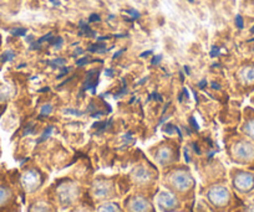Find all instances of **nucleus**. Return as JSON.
Segmentation results:
<instances>
[{
  "mask_svg": "<svg viewBox=\"0 0 254 212\" xmlns=\"http://www.w3.org/2000/svg\"><path fill=\"white\" fill-rule=\"evenodd\" d=\"M163 185L178 199H187L193 202L196 181L190 169L185 165L171 168L163 176Z\"/></svg>",
  "mask_w": 254,
  "mask_h": 212,
  "instance_id": "f257e3e1",
  "label": "nucleus"
},
{
  "mask_svg": "<svg viewBox=\"0 0 254 212\" xmlns=\"http://www.w3.org/2000/svg\"><path fill=\"white\" fill-rule=\"evenodd\" d=\"M204 196L213 212H228L229 207L233 204L243 206V202L236 199L231 190L223 184H216L208 187L204 192Z\"/></svg>",
  "mask_w": 254,
  "mask_h": 212,
  "instance_id": "f03ea898",
  "label": "nucleus"
},
{
  "mask_svg": "<svg viewBox=\"0 0 254 212\" xmlns=\"http://www.w3.org/2000/svg\"><path fill=\"white\" fill-rule=\"evenodd\" d=\"M20 181L18 172L13 171L6 177H0V212H20L13 185Z\"/></svg>",
  "mask_w": 254,
  "mask_h": 212,
  "instance_id": "7ed1b4c3",
  "label": "nucleus"
},
{
  "mask_svg": "<svg viewBox=\"0 0 254 212\" xmlns=\"http://www.w3.org/2000/svg\"><path fill=\"white\" fill-rule=\"evenodd\" d=\"M54 194L59 206L65 210L79 202L81 187L71 180H59L54 184Z\"/></svg>",
  "mask_w": 254,
  "mask_h": 212,
  "instance_id": "20e7f679",
  "label": "nucleus"
},
{
  "mask_svg": "<svg viewBox=\"0 0 254 212\" xmlns=\"http://www.w3.org/2000/svg\"><path fill=\"white\" fill-rule=\"evenodd\" d=\"M231 182L234 191L242 197H251L254 195V171L246 169L231 170Z\"/></svg>",
  "mask_w": 254,
  "mask_h": 212,
  "instance_id": "39448f33",
  "label": "nucleus"
},
{
  "mask_svg": "<svg viewBox=\"0 0 254 212\" xmlns=\"http://www.w3.org/2000/svg\"><path fill=\"white\" fill-rule=\"evenodd\" d=\"M232 162L241 165H254V143L248 140H237L229 148Z\"/></svg>",
  "mask_w": 254,
  "mask_h": 212,
  "instance_id": "423d86ee",
  "label": "nucleus"
},
{
  "mask_svg": "<svg viewBox=\"0 0 254 212\" xmlns=\"http://www.w3.org/2000/svg\"><path fill=\"white\" fill-rule=\"evenodd\" d=\"M23 168L25 170L21 174L20 185L24 191L28 192V194H33V192L40 190V187L43 186L46 180L45 174L39 168H28L25 163L23 164Z\"/></svg>",
  "mask_w": 254,
  "mask_h": 212,
  "instance_id": "0eeeda50",
  "label": "nucleus"
},
{
  "mask_svg": "<svg viewBox=\"0 0 254 212\" xmlns=\"http://www.w3.org/2000/svg\"><path fill=\"white\" fill-rule=\"evenodd\" d=\"M91 195L97 202L110 201L117 195L115 181L110 177H96L91 185Z\"/></svg>",
  "mask_w": 254,
  "mask_h": 212,
  "instance_id": "6e6552de",
  "label": "nucleus"
},
{
  "mask_svg": "<svg viewBox=\"0 0 254 212\" xmlns=\"http://www.w3.org/2000/svg\"><path fill=\"white\" fill-rule=\"evenodd\" d=\"M130 176L135 186L146 189V187L151 186L152 182L155 181L156 168L150 163H141L133 168Z\"/></svg>",
  "mask_w": 254,
  "mask_h": 212,
  "instance_id": "1a4fd4ad",
  "label": "nucleus"
},
{
  "mask_svg": "<svg viewBox=\"0 0 254 212\" xmlns=\"http://www.w3.org/2000/svg\"><path fill=\"white\" fill-rule=\"evenodd\" d=\"M124 209L126 212H156L152 201L141 194L127 196L124 201Z\"/></svg>",
  "mask_w": 254,
  "mask_h": 212,
  "instance_id": "9d476101",
  "label": "nucleus"
},
{
  "mask_svg": "<svg viewBox=\"0 0 254 212\" xmlns=\"http://www.w3.org/2000/svg\"><path fill=\"white\" fill-rule=\"evenodd\" d=\"M152 158L160 167L166 168L178 162V152H176L172 145L162 144L152 150Z\"/></svg>",
  "mask_w": 254,
  "mask_h": 212,
  "instance_id": "9b49d317",
  "label": "nucleus"
},
{
  "mask_svg": "<svg viewBox=\"0 0 254 212\" xmlns=\"http://www.w3.org/2000/svg\"><path fill=\"white\" fill-rule=\"evenodd\" d=\"M157 207L161 212H181L182 204L177 196L170 191L161 190L156 196Z\"/></svg>",
  "mask_w": 254,
  "mask_h": 212,
  "instance_id": "f8f14e48",
  "label": "nucleus"
},
{
  "mask_svg": "<svg viewBox=\"0 0 254 212\" xmlns=\"http://www.w3.org/2000/svg\"><path fill=\"white\" fill-rule=\"evenodd\" d=\"M28 212H58L55 206L48 200H35L28 207Z\"/></svg>",
  "mask_w": 254,
  "mask_h": 212,
  "instance_id": "ddd939ff",
  "label": "nucleus"
},
{
  "mask_svg": "<svg viewBox=\"0 0 254 212\" xmlns=\"http://www.w3.org/2000/svg\"><path fill=\"white\" fill-rule=\"evenodd\" d=\"M95 212H126L121 207V205L116 201H106L101 202L99 207Z\"/></svg>",
  "mask_w": 254,
  "mask_h": 212,
  "instance_id": "4468645a",
  "label": "nucleus"
},
{
  "mask_svg": "<svg viewBox=\"0 0 254 212\" xmlns=\"http://www.w3.org/2000/svg\"><path fill=\"white\" fill-rule=\"evenodd\" d=\"M79 26H80V29H81L79 33V35H85V36H89V38H95V36H96L95 31L91 30V28L89 26V24L85 23V21H80Z\"/></svg>",
  "mask_w": 254,
  "mask_h": 212,
  "instance_id": "2eb2a0df",
  "label": "nucleus"
},
{
  "mask_svg": "<svg viewBox=\"0 0 254 212\" xmlns=\"http://www.w3.org/2000/svg\"><path fill=\"white\" fill-rule=\"evenodd\" d=\"M87 51L92 53H104L106 52V46L102 42L92 43V45H90L89 47H87Z\"/></svg>",
  "mask_w": 254,
  "mask_h": 212,
  "instance_id": "dca6fc26",
  "label": "nucleus"
},
{
  "mask_svg": "<svg viewBox=\"0 0 254 212\" xmlns=\"http://www.w3.org/2000/svg\"><path fill=\"white\" fill-rule=\"evenodd\" d=\"M243 130H244V133H246V135L248 136V138L254 143V121L248 122V123L244 126Z\"/></svg>",
  "mask_w": 254,
  "mask_h": 212,
  "instance_id": "f3484780",
  "label": "nucleus"
},
{
  "mask_svg": "<svg viewBox=\"0 0 254 212\" xmlns=\"http://www.w3.org/2000/svg\"><path fill=\"white\" fill-rule=\"evenodd\" d=\"M53 130H54V126H49L48 128H46L45 130H44L43 135H41L40 138L36 139V144H43L44 141H46V139H48L49 136L51 135V133H53Z\"/></svg>",
  "mask_w": 254,
  "mask_h": 212,
  "instance_id": "a211bd4d",
  "label": "nucleus"
},
{
  "mask_svg": "<svg viewBox=\"0 0 254 212\" xmlns=\"http://www.w3.org/2000/svg\"><path fill=\"white\" fill-rule=\"evenodd\" d=\"M14 58H15V53L13 51H5V52H3V55L0 56V63L10 62Z\"/></svg>",
  "mask_w": 254,
  "mask_h": 212,
  "instance_id": "6ab92c4d",
  "label": "nucleus"
},
{
  "mask_svg": "<svg viewBox=\"0 0 254 212\" xmlns=\"http://www.w3.org/2000/svg\"><path fill=\"white\" fill-rule=\"evenodd\" d=\"M46 63H48L49 66H51L53 68H60L61 66H64L66 63V60H65V58H55V60L53 61H46Z\"/></svg>",
  "mask_w": 254,
  "mask_h": 212,
  "instance_id": "aec40b11",
  "label": "nucleus"
},
{
  "mask_svg": "<svg viewBox=\"0 0 254 212\" xmlns=\"http://www.w3.org/2000/svg\"><path fill=\"white\" fill-rule=\"evenodd\" d=\"M51 112H53V106H51L50 103L44 104V106L41 107V109H40V116H39V118H43V117L49 116Z\"/></svg>",
  "mask_w": 254,
  "mask_h": 212,
  "instance_id": "412c9836",
  "label": "nucleus"
},
{
  "mask_svg": "<svg viewBox=\"0 0 254 212\" xmlns=\"http://www.w3.org/2000/svg\"><path fill=\"white\" fill-rule=\"evenodd\" d=\"M63 42H64V40H63V38H61V36H58V38H53L50 41H49V43H50V45H53V46H55L56 48H60L61 46H63Z\"/></svg>",
  "mask_w": 254,
  "mask_h": 212,
  "instance_id": "4be33fe9",
  "label": "nucleus"
},
{
  "mask_svg": "<svg viewBox=\"0 0 254 212\" xmlns=\"http://www.w3.org/2000/svg\"><path fill=\"white\" fill-rule=\"evenodd\" d=\"M26 33H28V30H26V29H23V28L13 29V30L10 31V34L13 36H25Z\"/></svg>",
  "mask_w": 254,
  "mask_h": 212,
  "instance_id": "5701e85b",
  "label": "nucleus"
},
{
  "mask_svg": "<svg viewBox=\"0 0 254 212\" xmlns=\"http://www.w3.org/2000/svg\"><path fill=\"white\" fill-rule=\"evenodd\" d=\"M233 212H254V202H252V204L249 205H246V206L241 207V209L236 210V211Z\"/></svg>",
  "mask_w": 254,
  "mask_h": 212,
  "instance_id": "b1692460",
  "label": "nucleus"
},
{
  "mask_svg": "<svg viewBox=\"0 0 254 212\" xmlns=\"http://www.w3.org/2000/svg\"><path fill=\"white\" fill-rule=\"evenodd\" d=\"M176 129H177V127L173 126V124H171V123H168L167 126L163 128V131H165V133H168V134H173L176 131Z\"/></svg>",
  "mask_w": 254,
  "mask_h": 212,
  "instance_id": "393cba45",
  "label": "nucleus"
},
{
  "mask_svg": "<svg viewBox=\"0 0 254 212\" xmlns=\"http://www.w3.org/2000/svg\"><path fill=\"white\" fill-rule=\"evenodd\" d=\"M89 61H90V58L87 57V56H85V57L79 58V60L76 61V66L77 67H82V66L87 65V63H89Z\"/></svg>",
  "mask_w": 254,
  "mask_h": 212,
  "instance_id": "a878e982",
  "label": "nucleus"
},
{
  "mask_svg": "<svg viewBox=\"0 0 254 212\" xmlns=\"http://www.w3.org/2000/svg\"><path fill=\"white\" fill-rule=\"evenodd\" d=\"M34 133H35V127H34V124L31 123L29 124V127H26L25 128V130H24L23 133V136L28 135V134H34Z\"/></svg>",
  "mask_w": 254,
  "mask_h": 212,
  "instance_id": "bb28decb",
  "label": "nucleus"
},
{
  "mask_svg": "<svg viewBox=\"0 0 254 212\" xmlns=\"http://www.w3.org/2000/svg\"><path fill=\"white\" fill-rule=\"evenodd\" d=\"M53 38H54V36H53V33H49V34H46V35H44L43 38L39 39L38 41H39V42L41 43V45H43V43L45 42V41H48V42H49V41H50L51 39H53Z\"/></svg>",
  "mask_w": 254,
  "mask_h": 212,
  "instance_id": "cd10ccee",
  "label": "nucleus"
},
{
  "mask_svg": "<svg viewBox=\"0 0 254 212\" xmlns=\"http://www.w3.org/2000/svg\"><path fill=\"white\" fill-rule=\"evenodd\" d=\"M126 13L128 14V15L132 16V19H138L141 16V14L138 13L137 10H135V9H130V10H126Z\"/></svg>",
  "mask_w": 254,
  "mask_h": 212,
  "instance_id": "c85d7f7f",
  "label": "nucleus"
},
{
  "mask_svg": "<svg viewBox=\"0 0 254 212\" xmlns=\"http://www.w3.org/2000/svg\"><path fill=\"white\" fill-rule=\"evenodd\" d=\"M190 126H192L193 130H197V131L199 130V126H198V124H197V122H196V119H194V117H190Z\"/></svg>",
  "mask_w": 254,
  "mask_h": 212,
  "instance_id": "c756f323",
  "label": "nucleus"
},
{
  "mask_svg": "<svg viewBox=\"0 0 254 212\" xmlns=\"http://www.w3.org/2000/svg\"><path fill=\"white\" fill-rule=\"evenodd\" d=\"M192 149H193V152L196 153L197 155H201V154H202V150H201V148H199V145L197 144L196 141H192Z\"/></svg>",
  "mask_w": 254,
  "mask_h": 212,
  "instance_id": "7c9ffc66",
  "label": "nucleus"
},
{
  "mask_svg": "<svg viewBox=\"0 0 254 212\" xmlns=\"http://www.w3.org/2000/svg\"><path fill=\"white\" fill-rule=\"evenodd\" d=\"M151 97H152V99L161 102V103H162V102H163L162 96H161V94L158 93V92H152V93H151Z\"/></svg>",
  "mask_w": 254,
  "mask_h": 212,
  "instance_id": "2f4dec72",
  "label": "nucleus"
},
{
  "mask_svg": "<svg viewBox=\"0 0 254 212\" xmlns=\"http://www.w3.org/2000/svg\"><path fill=\"white\" fill-rule=\"evenodd\" d=\"M66 113L67 114H74V116H77V117H81V116H84L85 112L75 111V109H66Z\"/></svg>",
  "mask_w": 254,
  "mask_h": 212,
  "instance_id": "473e14b6",
  "label": "nucleus"
},
{
  "mask_svg": "<svg viewBox=\"0 0 254 212\" xmlns=\"http://www.w3.org/2000/svg\"><path fill=\"white\" fill-rule=\"evenodd\" d=\"M236 25H237V28H238V29H243L244 24H243V19H242L241 15H237Z\"/></svg>",
  "mask_w": 254,
  "mask_h": 212,
  "instance_id": "72a5a7b5",
  "label": "nucleus"
},
{
  "mask_svg": "<svg viewBox=\"0 0 254 212\" xmlns=\"http://www.w3.org/2000/svg\"><path fill=\"white\" fill-rule=\"evenodd\" d=\"M70 70H71V68H70V67H64L63 70H61V74L58 76V80L63 79L64 76H66V75L69 74V71H70Z\"/></svg>",
  "mask_w": 254,
  "mask_h": 212,
  "instance_id": "f704fd0d",
  "label": "nucleus"
},
{
  "mask_svg": "<svg viewBox=\"0 0 254 212\" xmlns=\"http://www.w3.org/2000/svg\"><path fill=\"white\" fill-rule=\"evenodd\" d=\"M101 20V18H100L97 14H91L89 18V23H97V21Z\"/></svg>",
  "mask_w": 254,
  "mask_h": 212,
  "instance_id": "c9c22d12",
  "label": "nucleus"
},
{
  "mask_svg": "<svg viewBox=\"0 0 254 212\" xmlns=\"http://www.w3.org/2000/svg\"><path fill=\"white\" fill-rule=\"evenodd\" d=\"M105 114H106V112L96 111V112H94V113H91V117H92V118H100V117L105 116Z\"/></svg>",
  "mask_w": 254,
  "mask_h": 212,
  "instance_id": "e433bc0d",
  "label": "nucleus"
},
{
  "mask_svg": "<svg viewBox=\"0 0 254 212\" xmlns=\"http://www.w3.org/2000/svg\"><path fill=\"white\" fill-rule=\"evenodd\" d=\"M41 47V43L39 41H34L30 43V50H39Z\"/></svg>",
  "mask_w": 254,
  "mask_h": 212,
  "instance_id": "4c0bfd02",
  "label": "nucleus"
},
{
  "mask_svg": "<svg viewBox=\"0 0 254 212\" xmlns=\"http://www.w3.org/2000/svg\"><path fill=\"white\" fill-rule=\"evenodd\" d=\"M161 60H162V55H158V56H155V57L151 60V63L152 65H158V63L161 62Z\"/></svg>",
  "mask_w": 254,
  "mask_h": 212,
  "instance_id": "58836bf2",
  "label": "nucleus"
},
{
  "mask_svg": "<svg viewBox=\"0 0 254 212\" xmlns=\"http://www.w3.org/2000/svg\"><path fill=\"white\" fill-rule=\"evenodd\" d=\"M218 55H219V47L213 46V47H212V51H211V57H217Z\"/></svg>",
  "mask_w": 254,
  "mask_h": 212,
  "instance_id": "ea45409f",
  "label": "nucleus"
},
{
  "mask_svg": "<svg viewBox=\"0 0 254 212\" xmlns=\"http://www.w3.org/2000/svg\"><path fill=\"white\" fill-rule=\"evenodd\" d=\"M96 111H97V109H96V107H95L94 102H90L89 107H87V109H86V112H90V113H94V112H96Z\"/></svg>",
  "mask_w": 254,
  "mask_h": 212,
  "instance_id": "a19ab883",
  "label": "nucleus"
},
{
  "mask_svg": "<svg viewBox=\"0 0 254 212\" xmlns=\"http://www.w3.org/2000/svg\"><path fill=\"white\" fill-rule=\"evenodd\" d=\"M81 53H84V50H82V48H80V47H77L76 50H75V52L72 53V57H77V56L81 55Z\"/></svg>",
  "mask_w": 254,
  "mask_h": 212,
  "instance_id": "79ce46f5",
  "label": "nucleus"
},
{
  "mask_svg": "<svg viewBox=\"0 0 254 212\" xmlns=\"http://www.w3.org/2000/svg\"><path fill=\"white\" fill-rule=\"evenodd\" d=\"M125 50H126V48H122V50L117 51V52H116V53H115V55H114V56H112V58H114V60H116V58H117V57H120V56H121V55H122V53H124V52H125Z\"/></svg>",
  "mask_w": 254,
  "mask_h": 212,
  "instance_id": "37998d69",
  "label": "nucleus"
},
{
  "mask_svg": "<svg viewBox=\"0 0 254 212\" xmlns=\"http://www.w3.org/2000/svg\"><path fill=\"white\" fill-rule=\"evenodd\" d=\"M105 75L109 77H114V70H112V68H107V70L105 71Z\"/></svg>",
  "mask_w": 254,
  "mask_h": 212,
  "instance_id": "c03bdc74",
  "label": "nucleus"
},
{
  "mask_svg": "<svg viewBox=\"0 0 254 212\" xmlns=\"http://www.w3.org/2000/svg\"><path fill=\"white\" fill-rule=\"evenodd\" d=\"M152 53H153V51L152 50H148V51H145V52H143V53H141V55H140V57H147V56H150V55H152Z\"/></svg>",
  "mask_w": 254,
  "mask_h": 212,
  "instance_id": "a18cd8bd",
  "label": "nucleus"
},
{
  "mask_svg": "<svg viewBox=\"0 0 254 212\" xmlns=\"http://www.w3.org/2000/svg\"><path fill=\"white\" fill-rule=\"evenodd\" d=\"M206 86H207V81H206V80H202V81L198 84V87H199V88H201V89L206 88Z\"/></svg>",
  "mask_w": 254,
  "mask_h": 212,
  "instance_id": "49530a36",
  "label": "nucleus"
},
{
  "mask_svg": "<svg viewBox=\"0 0 254 212\" xmlns=\"http://www.w3.org/2000/svg\"><path fill=\"white\" fill-rule=\"evenodd\" d=\"M182 93H183V96H185V97H186V99H190V93H188L187 88H183Z\"/></svg>",
  "mask_w": 254,
  "mask_h": 212,
  "instance_id": "de8ad7c7",
  "label": "nucleus"
},
{
  "mask_svg": "<svg viewBox=\"0 0 254 212\" xmlns=\"http://www.w3.org/2000/svg\"><path fill=\"white\" fill-rule=\"evenodd\" d=\"M211 86H212V88H213V89H221V86H219L218 84H214V82H212Z\"/></svg>",
  "mask_w": 254,
  "mask_h": 212,
  "instance_id": "09e8293b",
  "label": "nucleus"
},
{
  "mask_svg": "<svg viewBox=\"0 0 254 212\" xmlns=\"http://www.w3.org/2000/svg\"><path fill=\"white\" fill-rule=\"evenodd\" d=\"M49 1H50V3H53L54 4V5H60V0H49Z\"/></svg>",
  "mask_w": 254,
  "mask_h": 212,
  "instance_id": "8fccbe9b",
  "label": "nucleus"
},
{
  "mask_svg": "<svg viewBox=\"0 0 254 212\" xmlns=\"http://www.w3.org/2000/svg\"><path fill=\"white\" fill-rule=\"evenodd\" d=\"M49 91H50V88H49V87H44V88L39 89V92H40V93H45V92H49Z\"/></svg>",
  "mask_w": 254,
  "mask_h": 212,
  "instance_id": "3c124183",
  "label": "nucleus"
},
{
  "mask_svg": "<svg viewBox=\"0 0 254 212\" xmlns=\"http://www.w3.org/2000/svg\"><path fill=\"white\" fill-rule=\"evenodd\" d=\"M111 36H102V38H97V41H104V40H109Z\"/></svg>",
  "mask_w": 254,
  "mask_h": 212,
  "instance_id": "603ef678",
  "label": "nucleus"
},
{
  "mask_svg": "<svg viewBox=\"0 0 254 212\" xmlns=\"http://www.w3.org/2000/svg\"><path fill=\"white\" fill-rule=\"evenodd\" d=\"M26 41H28L29 43H31V42H34V36H28V38H26Z\"/></svg>",
  "mask_w": 254,
  "mask_h": 212,
  "instance_id": "864d4df0",
  "label": "nucleus"
},
{
  "mask_svg": "<svg viewBox=\"0 0 254 212\" xmlns=\"http://www.w3.org/2000/svg\"><path fill=\"white\" fill-rule=\"evenodd\" d=\"M69 212H90L89 210H72V211H69Z\"/></svg>",
  "mask_w": 254,
  "mask_h": 212,
  "instance_id": "5fc2aeb1",
  "label": "nucleus"
},
{
  "mask_svg": "<svg viewBox=\"0 0 254 212\" xmlns=\"http://www.w3.org/2000/svg\"><path fill=\"white\" fill-rule=\"evenodd\" d=\"M183 68H185V71H186V72H185V74L186 75H190V67H188V66H185V67H183Z\"/></svg>",
  "mask_w": 254,
  "mask_h": 212,
  "instance_id": "6e6d98bb",
  "label": "nucleus"
},
{
  "mask_svg": "<svg viewBox=\"0 0 254 212\" xmlns=\"http://www.w3.org/2000/svg\"><path fill=\"white\" fill-rule=\"evenodd\" d=\"M178 101L180 102L183 101V93H180V96H178Z\"/></svg>",
  "mask_w": 254,
  "mask_h": 212,
  "instance_id": "4d7b16f0",
  "label": "nucleus"
},
{
  "mask_svg": "<svg viewBox=\"0 0 254 212\" xmlns=\"http://www.w3.org/2000/svg\"><path fill=\"white\" fill-rule=\"evenodd\" d=\"M180 76H181V80H182V82L185 81V77H183V74H182V72H180Z\"/></svg>",
  "mask_w": 254,
  "mask_h": 212,
  "instance_id": "13d9d810",
  "label": "nucleus"
},
{
  "mask_svg": "<svg viewBox=\"0 0 254 212\" xmlns=\"http://www.w3.org/2000/svg\"><path fill=\"white\" fill-rule=\"evenodd\" d=\"M25 66H26V63H23V65L18 66V68H21V67H25Z\"/></svg>",
  "mask_w": 254,
  "mask_h": 212,
  "instance_id": "bf43d9fd",
  "label": "nucleus"
},
{
  "mask_svg": "<svg viewBox=\"0 0 254 212\" xmlns=\"http://www.w3.org/2000/svg\"><path fill=\"white\" fill-rule=\"evenodd\" d=\"M188 1H190V3H193L194 0H188Z\"/></svg>",
  "mask_w": 254,
  "mask_h": 212,
  "instance_id": "052dcab7",
  "label": "nucleus"
},
{
  "mask_svg": "<svg viewBox=\"0 0 254 212\" xmlns=\"http://www.w3.org/2000/svg\"><path fill=\"white\" fill-rule=\"evenodd\" d=\"M252 33H254V28H253V29H252Z\"/></svg>",
  "mask_w": 254,
  "mask_h": 212,
  "instance_id": "680f3d73",
  "label": "nucleus"
}]
</instances>
